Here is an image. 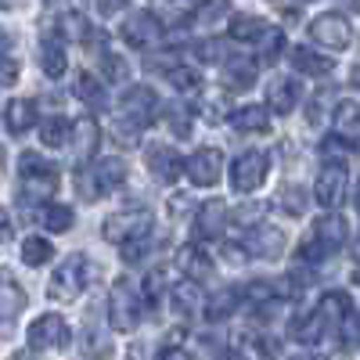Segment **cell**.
I'll return each mask as SVG.
<instances>
[{"instance_id": "obj_1", "label": "cell", "mask_w": 360, "mask_h": 360, "mask_svg": "<svg viewBox=\"0 0 360 360\" xmlns=\"http://www.w3.org/2000/svg\"><path fill=\"white\" fill-rule=\"evenodd\" d=\"M349 242V224L346 217L339 213V209H332V213H324L321 220H314L310 227V238H303V245H299V263H324V259H332L339 256V249Z\"/></svg>"}, {"instance_id": "obj_2", "label": "cell", "mask_w": 360, "mask_h": 360, "mask_svg": "<svg viewBox=\"0 0 360 360\" xmlns=\"http://www.w3.org/2000/svg\"><path fill=\"white\" fill-rule=\"evenodd\" d=\"M130 166L123 159H86L76 166V191L83 202H98L101 195H112L119 184H127Z\"/></svg>"}, {"instance_id": "obj_3", "label": "cell", "mask_w": 360, "mask_h": 360, "mask_svg": "<svg viewBox=\"0 0 360 360\" xmlns=\"http://www.w3.org/2000/svg\"><path fill=\"white\" fill-rule=\"evenodd\" d=\"M58 191V166L37 152L18 155V198L22 205H44Z\"/></svg>"}, {"instance_id": "obj_4", "label": "cell", "mask_w": 360, "mask_h": 360, "mask_svg": "<svg viewBox=\"0 0 360 360\" xmlns=\"http://www.w3.org/2000/svg\"><path fill=\"white\" fill-rule=\"evenodd\" d=\"M90 278H94V263H90L83 252H72L54 266V274L47 281V299L51 303H76V299L86 292Z\"/></svg>"}, {"instance_id": "obj_5", "label": "cell", "mask_w": 360, "mask_h": 360, "mask_svg": "<svg viewBox=\"0 0 360 360\" xmlns=\"http://www.w3.org/2000/svg\"><path fill=\"white\" fill-rule=\"evenodd\" d=\"M108 328L115 335H130L134 328L141 324V292H137V285L130 281V278H115L112 281V288H108Z\"/></svg>"}, {"instance_id": "obj_6", "label": "cell", "mask_w": 360, "mask_h": 360, "mask_svg": "<svg viewBox=\"0 0 360 360\" xmlns=\"http://www.w3.org/2000/svg\"><path fill=\"white\" fill-rule=\"evenodd\" d=\"M159 108H162V101H159L155 90L144 86V83H134V86L123 90V98H119L115 119H123V123H130L137 130H148L159 119Z\"/></svg>"}, {"instance_id": "obj_7", "label": "cell", "mask_w": 360, "mask_h": 360, "mask_svg": "<svg viewBox=\"0 0 360 360\" xmlns=\"http://www.w3.org/2000/svg\"><path fill=\"white\" fill-rule=\"evenodd\" d=\"M25 342L33 353H47V349H65L72 342V328L62 314H40L25 332Z\"/></svg>"}, {"instance_id": "obj_8", "label": "cell", "mask_w": 360, "mask_h": 360, "mask_svg": "<svg viewBox=\"0 0 360 360\" xmlns=\"http://www.w3.org/2000/svg\"><path fill=\"white\" fill-rule=\"evenodd\" d=\"M310 40L317 47H324V51L342 54L353 44V22L346 15H339V11H324V15H317L310 22Z\"/></svg>"}, {"instance_id": "obj_9", "label": "cell", "mask_w": 360, "mask_h": 360, "mask_svg": "<svg viewBox=\"0 0 360 360\" xmlns=\"http://www.w3.org/2000/svg\"><path fill=\"white\" fill-rule=\"evenodd\" d=\"M152 227H155V220L148 209H123V213H112L101 224V234H105V242L123 245V242H134V238L152 234Z\"/></svg>"}, {"instance_id": "obj_10", "label": "cell", "mask_w": 360, "mask_h": 360, "mask_svg": "<svg viewBox=\"0 0 360 360\" xmlns=\"http://www.w3.org/2000/svg\"><path fill=\"white\" fill-rule=\"evenodd\" d=\"M266 173H270V155L259 152V148H249V152H242L231 162V184H234V191L252 195L263 188Z\"/></svg>"}, {"instance_id": "obj_11", "label": "cell", "mask_w": 360, "mask_h": 360, "mask_svg": "<svg viewBox=\"0 0 360 360\" xmlns=\"http://www.w3.org/2000/svg\"><path fill=\"white\" fill-rule=\"evenodd\" d=\"M349 195V169L346 162H328L314 180V202L321 209H339Z\"/></svg>"}, {"instance_id": "obj_12", "label": "cell", "mask_w": 360, "mask_h": 360, "mask_svg": "<svg viewBox=\"0 0 360 360\" xmlns=\"http://www.w3.org/2000/svg\"><path fill=\"white\" fill-rule=\"evenodd\" d=\"M242 249L249 252V259L274 263V259H281V252H285V231H281V227H270V224H252V231L245 234Z\"/></svg>"}, {"instance_id": "obj_13", "label": "cell", "mask_w": 360, "mask_h": 360, "mask_svg": "<svg viewBox=\"0 0 360 360\" xmlns=\"http://www.w3.org/2000/svg\"><path fill=\"white\" fill-rule=\"evenodd\" d=\"M162 33H166V25H162V18L152 15V11L130 15V18L123 22V29H119V37H123L130 47H155V44L162 40Z\"/></svg>"}, {"instance_id": "obj_14", "label": "cell", "mask_w": 360, "mask_h": 360, "mask_svg": "<svg viewBox=\"0 0 360 360\" xmlns=\"http://www.w3.org/2000/svg\"><path fill=\"white\" fill-rule=\"evenodd\" d=\"M144 166H148V173H152V180H159V184H176V176L184 173V159H180L176 148H169V144H148Z\"/></svg>"}, {"instance_id": "obj_15", "label": "cell", "mask_w": 360, "mask_h": 360, "mask_svg": "<svg viewBox=\"0 0 360 360\" xmlns=\"http://www.w3.org/2000/svg\"><path fill=\"white\" fill-rule=\"evenodd\" d=\"M184 173L191 176V184L213 188L224 173V152L220 148H198L191 159H184Z\"/></svg>"}, {"instance_id": "obj_16", "label": "cell", "mask_w": 360, "mask_h": 360, "mask_svg": "<svg viewBox=\"0 0 360 360\" xmlns=\"http://www.w3.org/2000/svg\"><path fill=\"white\" fill-rule=\"evenodd\" d=\"M69 144H72V152H76V162L94 159L98 148H101V127H98V119L94 115H83V119H76V123H69Z\"/></svg>"}, {"instance_id": "obj_17", "label": "cell", "mask_w": 360, "mask_h": 360, "mask_svg": "<svg viewBox=\"0 0 360 360\" xmlns=\"http://www.w3.org/2000/svg\"><path fill=\"white\" fill-rule=\"evenodd\" d=\"M299 98H303V83L295 76H274L266 83V108L278 115H292Z\"/></svg>"}, {"instance_id": "obj_18", "label": "cell", "mask_w": 360, "mask_h": 360, "mask_svg": "<svg viewBox=\"0 0 360 360\" xmlns=\"http://www.w3.org/2000/svg\"><path fill=\"white\" fill-rule=\"evenodd\" d=\"M176 266L184 270V278H195V281H205V278H213V256H209V249L202 242H188V245H180L176 249Z\"/></svg>"}, {"instance_id": "obj_19", "label": "cell", "mask_w": 360, "mask_h": 360, "mask_svg": "<svg viewBox=\"0 0 360 360\" xmlns=\"http://www.w3.org/2000/svg\"><path fill=\"white\" fill-rule=\"evenodd\" d=\"M227 227V205L220 198H209L195 209V234L198 242H213V238H220Z\"/></svg>"}, {"instance_id": "obj_20", "label": "cell", "mask_w": 360, "mask_h": 360, "mask_svg": "<svg viewBox=\"0 0 360 360\" xmlns=\"http://www.w3.org/2000/svg\"><path fill=\"white\" fill-rule=\"evenodd\" d=\"M224 86L227 90H249L252 83H256V76H259V62L256 58H249V54H227L224 58Z\"/></svg>"}, {"instance_id": "obj_21", "label": "cell", "mask_w": 360, "mask_h": 360, "mask_svg": "<svg viewBox=\"0 0 360 360\" xmlns=\"http://www.w3.org/2000/svg\"><path fill=\"white\" fill-rule=\"evenodd\" d=\"M25 288L11 278V270H4L0 266V324H11V321H18V314L25 310Z\"/></svg>"}, {"instance_id": "obj_22", "label": "cell", "mask_w": 360, "mask_h": 360, "mask_svg": "<svg viewBox=\"0 0 360 360\" xmlns=\"http://www.w3.org/2000/svg\"><path fill=\"white\" fill-rule=\"evenodd\" d=\"M292 339L295 342H303V346H317L324 335H332V328H328V321H324V314L314 307L310 314H299L295 321H292Z\"/></svg>"}, {"instance_id": "obj_23", "label": "cell", "mask_w": 360, "mask_h": 360, "mask_svg": "<svg viewBox=\"0 0 360 360\" xmlns=\"http://www.w3.org/2000/svg\"><path fill=\"white\" fill-rule=\"evenodd\" d=\"M202 307H205L202 314H205L209 324H220V321H227L231 314H238V307H245V299H242V288H231V285H227V288H220L217 295H209Z\"/></svg>"}, {"instance_id": "obj_24", "label": "cell", "mask_w": 360, "mask_h": 360, "mask_svg": "<svg viewBox=\"0 0 360 360\" xmlns=\"http://www.w3.org/2000/svg\"><path fill=\"white\" fill-rule=\"evenodd\" d=\"M227 119L238 134H270V108L266 105H238Z\"/></svg>"}, {"instance_id": "obj_25", "label": "cell", "mask_w": 360, "mask_h": 360, "mask_svg": "<svg viewBox=\"0 0 360 360\" xmlns=\"http://www.w3.org/2000/svg\"><path fill=\"white\" fill-rule=\"evenodd\" d=\"M288 58H292V69L303 72V76H310V79H324L328 72L335 69L332 58H328V54H317L314 47H292Z\"/></svg>"}, {"instance_id": "obj_26", "label": "cell", "mask_w": 360, "mask_h": 360, "mask_svg": "<svg viewBox=\"0 0 360 360\" xmlns=\"http://www.w3.org/2000/svg\"><path fill=\"white\" fill-rule=\"evenodd\" d=\"M40 69L47 79H62L69 69V58H65V40L62 37H44L40 40Z\"/></svg>"}, {"instance_id": "obj_27", "label": "cell", "mask_w": 360, "mask_h": 360, "mask_svg": "<svg viewBox=\"0 0 360 360\" xmlns=\"http://www.w3.org/2000/svg\"><path fill=\"white\" fill-rule=\"evenodd\" d=\"M169 303H173V310H176V314H184V317L198 314V310H202V303H205V295H202V281H195V278L176 281V285H173V292H169Z\"/></svg>"}, {"instance_id": "obj_28", "label": "cell", "mask_w": 360, "mask_h": 360, "mask_svg": "<svg viewBox=\"0 0 360 360\" xmlns=\"http://www.w3.org/2000/svg\"><path fill=\"white\" fill-rule=\"evenodd\" d=\"M72 94H76L83 105H90V108H105V105H108V86H105V79L94 76V72H76Z\"/></svg>"}, {"instance_id": "obj_29", "label": "cell", "mask_w": 360, "mask_h": 360, "mask_svg": "<svg viewBox=\"0 0 360 360\" xmlns=\"http://www.w3.org/2000/svg\"><path fill=\"white\" fill-rule=\"evenodd\" d=\"M4 123H8V130H11L15 137L29 134V130L37 127V101H29V98H15V101H8V108H4Z\"/></svg>"}, {"instance_id": "obj_30", "label": "cell", "mask_w": 360, "mask_h": 360, "mask_svg": "<svg viewBox=\"0 0 360 360\" xmlns=\"http://www.w3.org/2000/svg\"><path fill=\"white\" fill-rule=\"evenodd\" d=\"M22 76V62H18V51H15V37L0 25V86H11Z\"/></svg>"}, {"instance_id": "obj_31", "label": "cell", "mask_w": 360, "mask_h": 360, "mask_svg": "<svg viewBox=\"0 0 360 360\" xmlns=\"http://www.w3.org/2000/svg\"><path fill=\"white\" fill-rule=\"evenodd\" d=\"M332 123H335V134H339L342 141L356 144V134H360V108H356L353 98H346V101H339V105L332 108Z\"/></svg>"}, {"instance_id": "obj_32", "label": "cell", "mask_w": 360, "mask_h": 360, "mask_svg": "<svg viewBox=\"0 0 360 360\" xmlns=\"http://www.w3.org/2000/svg\"><path fill=\"white\" fill-rule=\"evenodd\" d=\"M249 44H252V51H256V62H278V54H281V47H285V33H281L278 25H263Z\"/></svg>"}, {"instance_id": "obj_33", "label": "cell", "mask_w": 360, "mask_h": 360, "mask_svg": "<svg viewBox=\"0 0 360 360\" xmlns=\"http://www.w3.org/2000/svg\"><path fill=\"white\" fill-rule=\"evenodd\" d=\"M317 310L324 314V321H328V328L335 332V324L353 310V299H349V292H342V288H335V292H324L321 295V303H317Z\"/></svg>"}, {"instance_id": "obj_34", "label": "cell", "mask_w": 360, "mask_h": 360, "mask_svg": "<svg viewBox=\"0 0 360 360\" xmlns=\"http://www.w3.org/2000/svg\"><path fill=\"white\" fill-rule=\"evenodd\" d=\"M159 115H162V123L169 127V134H173V137H191V123H195V112H191V105H180V101H173V105L159 108Z\"/></svg>"}, {"instance_id": "obj_35", "label": "cell", "mask_w": 360, "mask_h": 360, "mask_svg": "<svg viewBox=\"0 0 360 360\" xmlns=\"http://www.w3.org/2000/svg\"><path fill=\"white\" fill-rule=\"evenodd\" d=\"M54 29H58V37L69 40V44H86V37H90V22L79 11H62L58 22H54Z\"/></svg>"}, {"instance_id": "obj_36", "label": "cell", "mask_w": 360, "mask_h": 360, "mask_svg": "<svg viewBox=\"0 0 360 360\" xmlns=\"http://www.w3.org/2000/svg\"><path fill=\"white\" fill-rule=\"evenodd\" d=\"M195 105H191V112L195 115H205L209 119V123H220V119H227V108H224V94H220V90H195Z\"/></svg>"}, {"instance_id": "obj_37", "label": "cell", "mask_w": 360, "mask_h": 360, "mask_svg": "<svg viewBox=\"0 0 360 360\" xmlns=\"http://www.w3.org/2000/svg\"><path fill=\"white\" fill-rule=\"evenodd\" d=\"M72 220H76L72 209H69V205H54V202H44V205H40V213H37V224H44V227L54 231V234L69 231Z\"/></svg>"}, {"instance_id": "obj_38", "label": "cell", "mask_w": 360, "mask_h": 360, "mask_svg": "<svg viewBox=\"0 0 360 360\" xmlns=\"http://www.w3.org/2000/svg\"><path fill=\"white\" fill-rule=\"evenodd\" d=\"M307 202H310V195H307V188H299V184H285L274 195V205L281 209L285 217H303L307 213Z\"/></svg>"}, {"instance_id": "obj_39", "label": "cell", "mask_w": 360, "mask_h": 360, "mask_svg": "<svg viewBox=\"0 0 360 360\" xmlns=\"http://www.w3.org/2000/svg\"><path fill=\"white\" fill-rule=\"evenodd\" d=\"M40 144L44 148H65L69 144V119L65 115H51L40 123Z\"/></svg>"}, {"instance_id": "obj_40", "label": "cell", "mask_w": 360, "mask_h": 360, "mask_svg": "<svg viewBox=\"0 0 360 360\" xmlns=\"http://www.w3.org/2000/svg\"><path fill=\"white\" fill-rule=\"evenodd\" d=\"M51 256H54V245L47 242L44 234H33V238H25V242H22V263L25 266H44Z\"/></svg>"}, {"instance_id": "obj_41", "label": "cell", "mask_w": 360, "mask_h": 360, "mask_svg": "<svg viewBox=\"0 0 360 360\" xmlns=\"http://www.w3.org/2000/svg\"><path fill=\"white\" fill-rule=\"evenodd\" d=\"M263 25H266V22H263L259 15H231V22H227V37H231V40L249 44Z\"/></svg>"}, {"instance_id": "obj_42", "label": "cell", "mask_w": 360, "mask_h": 360, "mask_svg": "<svg viewBox=\"0 0 360 360\" xmlns=\"http://www.w3.org/2000/svg\"><path fill=\"white\" fill-rule=\"evenodd\" d=\"M166 79H169L173 90H180V94H195V90L202 86V76L195 69H188V65H180V62L173 69H166Z\"/></svg>"}, {"instance_id": "obj_43", "label": "cell", "mask_w": 360, "mask_h": 360, "mask_svg": "<svg viewBox=\"0 0 360 360\" xmlns=\"http://www.w3.org/2000/svg\"><path fill=\"white\" fill-rule=\"evenodd\" d=\"M162 270H148V274H144V281L137 285V292H141V303L144 307H162Z\"/></svg>"}, {"instance_id": "obj_44", "label": "cell", "mask_w": 360, "mask_h": 360, "mask_svg": "<svg viewBox=\"0 0 360 360\" xmlns=\"http://www.w3.org/2000/svg\"><path fill=\"white\" fill-rule=\"evenodd\" d=\"M227 353H234V356H266V353H274V349L263 342V335L242 332V335H234V346H231Z\"/></svg>"}, {"instance_id": "obj_45", "label": "cell", "mask_w": 360, "mask_h": 360, "mask_svg": "<svg viewBox=\"0 0 360 360\" xmlns=\"http://www.w3.org/2000/svg\"><path fill=\"white\" fill-rule=\"evenodd\" d=\"M98 58H101V69H105V79H108V83H123V79L130 76L127 58H119L115 51H108V44H105V51H101Z\"/></svg>"}, {"instance_id": "obj_46", "label": "cell", "mask_w": 360, "mask_h": 360, "mask_svg": "<svg viewBox=\"0 0 360 360\" xmlns=\"http://www.w3.org/2000/svg\"><path fill=\"white\" fill-rule=\"evenodd\" d=\"M242 299H245L249 307H263V303H270V299H278V288H274V281L256 278V281H249L242 288Z\"/></svg>"}, {"instance_id": "obj_47", "label": "cell", "mask_w": 360, "mask_h": 360, "mask_svg": "<svg viewBox=\"0 0 360 360\" xmlns=\"http://www.w3.org/2000/svg\"><path fill=\"white\" fill-rule=\"evenodd\" d=\"M353 148H356V144H349V141H342L339 134H332V137L321 141V155H324L328 162H346V159L353 155Z\"/></svg>"}, {"instance_id": "obj_48", "label": "cell", "mask_w": 360, "mask_h": 360, "mask_svg": "<svg viewBox=\"0 0 360 360\" xmlns=\"http://www.w3.org/2000/svg\"><path fill=\"white\" fill-rule=\"evenodd\" d=\"M148 252H152V234H144V238H134V242H123L119 245V256H123V263H141Z\"/></svg>"}, {"instance_id": "obj_49", "label": "cell", "mask_w": 360, "mask_h": 360, "mask_svg": "<svg viewBox=\"0 0 360 360\" xmlns=\"http://www.w3.org/2000/svg\"><path fill=\"white\" fill-rule=\"evenodd\" d=\"M195 54H198V62H205V65H220L224 58H227V47L220 40H198L195 44Z\"/></svg>"}, {"instance_id": "obj_50", "label": "cell", "mask_w": 360, "mask_h": 360, "mask_svg": "<svg viewBox=\"0 0 360 360\" xmlns=\"http://www.w3.org/2000/svg\"><path fill=\"white\" fill-rule=\"evenodd\" d=\"M227 11H231V0H205V4L195 8V22H217Z\"/></svg>"}, {"instance_id": "obj_51", "label": "cell", "mask_w": 360, "mask_h": 360, "mask_svg": "<svg viewBox=\"0 0 360 360\" xmlns=\"http://www.w3.org/2000/svg\"><path fill=\"white\" fill-rule=\"evenodd\" d=\"M263 209H266V205H259V202H249V205H238L234 213H227V217H234V224H242V227H252V224H259Z\"/></svg>"}, {"instance_id": "obj_52", "label": "cell", "mask_w": 360, "mask_h": 360, "mask_svg": "<svg viewBox=\"0 0 360 360\" xmlns=\"http://www.w3.org/2000/svg\"><path fill=\"white\" fill-rule=\"evenodd\" d=\"M173 65H176V54H173V51L144 58V69H148V72H166V69H173Z\"/></svg>"}, {"instance_id": "obj_53", "label": "cell", "mask_w": 360, "mask_h": 360, "mask_svg": "<svg viewBox=\"0 0 360 360\" xmlns=\"http://www.w3.org/2000/svg\"><path fill=\"white\" fill-rule=\"evenodd\" d=\"M188 213H191V195H169V217L184 220Z\"/></svg>"}, {"instance_id": "obj_54", "label": "cell", "mask_w": 360, "mask_h": 360, "mask_svg": "<svg viewBox=\"0 0 360 360\" xmlns=\"http://www.w3.org/2000/svg\"><path fill=\"white\" fill-rule=\"evenodd\" d=\"M127 4H130V0H98V11H101L105 18H112V15H119V11H127Z\"/></svg>"}, {"instance_id": "obj_55", "label": "cell", "mask_w": 360, "mask_h": 360, "mask_svg": "<svg viewBox=\"0 0 360 360\" xmlns=\"http://www.w3.org/2000/svg\"><path fill=\"white\" fill-rule=\"evenodd\" d=\"M11 231H15V227H11V217H8V209L0 205V245H4L8 238H11Z\"/></svg>"}, {"instance_id": "obj_56", "label": "cell", "mask_w": 360, "mask_h": 360, "mask_svg": "<svg viewBox=\"0 0 360 360\" xmlns=\"http://www.w3.org/2000/svg\"><path fill=\"white\" fill-rule=\"evenodd\" d=\"M224 256H227L231 263H245V259H249V252H245L242 245H234V242H231V245H224Z\"/></svg>"}, {"instance_id": "obj_57", "label": "cell", "mask_w": 360, "mask_h": 360, "mask_svg": "<svg viewBox=\"0 0 360 360\" xmlns=\"http://www.w3.org/2000/svg\"><path fill=\"white\" fill-rule=\"evenodd\" d=\"M303 4H310V0H303Z\"/></svg>"}]
</instances>
